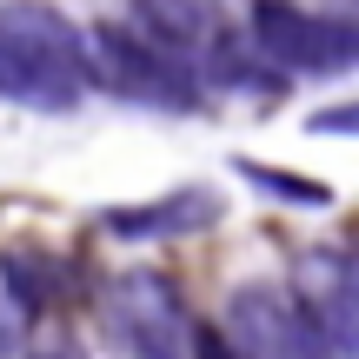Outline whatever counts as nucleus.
<instances>
[{
  "label": "nucleus",
  "mask_w": 359,
  "mask_h": 359,
  "mask_svg": "<svg viewBox=\"0 0 359 359\" xmlns=\"http://www.w3.org/2000/svg\"><path fill=\"white\" fill-rule=\"evenodd\" d=\"M60 280H67L60 259L40 253V246H7V253H0V293H7L20 313L53 306V299H60Z\"/></svg>",
  "instance_id": "6e6552de"
},
{
  "label": "nucleus",
  "mask_w": 359,
  "mask_h": 359,
  "mask_svg": "<svg viewBox=\"0 0 359 359\" xmlns=\"http://www.w3.org/2000/svg\"><path fill=\"white\" fill-rule=\"evenodd\" d=\"M240 180H246V187H259L266 200H280V206H333V187H326V180L286 173V167H259V160H240Z\"/></svg>",
  "instance_id": "1a4fd4ad"
},
{
  "label": "nucleus",
  "mask_w": 359,
  "mask_h": 359,
  "mask_svg": "<svg viewBox=\"0 0 359 359\" xmlns=\"http://www.w3.org/2000/svg\"><path fill=\"white\" fill-rule=\"evenodd\" d=\"M133 27H140L147 40H160L167 53H180L193 74H200L206 53L226 40V27H219L213 0H133Z\"/></svg>",
  "instance_id": "0eeeda50"
},
{
  "label": "nucleus",
  "mask_w": 359,
  "mask_h": 359,
  "mask_svg": "<svg viewBox=\"0 0 359 359\" xmlns=\"http://www.w3.org/2000/svg\"><path fill=\"white\" fill-rule=\"evenodd\" d=\"M253 47L280 74H339L359 67V34L353 20H326L293 0H253Z\"/></svg>",
  "instance_id": "39448f33"
},
{
  "label": "nucleus",
  "mask_w": 359,
  "mask_h": 359,
  "mask_svg": "<svg viewBox=\"0 0 359 359\" xmlns=\"http://www.w3.org/2000/svg\"><path fill=\"white\" fill-rule=\"evenodd\" d=\"M313 133H339V140H359V100H339V107H320L306 120Z\"/></svg>",
  "instance_id": "9d476101"
},
{
  "label": "nucleus",
  "mask_w": 359,
  "mask_h": 359,
  "mask_svg": "<svg viewBox=\"0 0 359 359\" xmlns=\"http://www.w3.org/2000/svg\"><path fill=\"white\" fill-rule=\"evenodd\" d=\"M193 359H240V346L219 326H193Z\"/></svg>",
  "instance_id": "f8f14e48"
},
{
  "label": "nucleus",
  "mask_w": 359,
  "mask_h": 359,
  "mask_svg": "<svg viewBox=\"0 0 359 359\" xmlns=\"http://www.w3.org/2000/svg\"><path fill=\"white\" fill-rule=\"evenodd\" d=\"M107 320H114V339L127 346V359H193V320L187 299L167 273L133 266L114 280L107 293Z\"/></svg>",
  "instance_id": "20e7f679"
},
{
  "label": "nucleus",
  "mask_w": 359,
  "mask_h": 359,
  "mask_svg": "<svg viewBox=\"0 0 359 359\" xmlns=\"http://www.w3.org/2000/svg\"><path fill=\"white\" fill-rule=\"evenodd\" d=\"M353 34H359V20H353Z\"/></svg>",
  "instance_id": "ddd939ff"
},
{
  "label": "nucleus",
  "mask_w": 359,
  "mask_h": 359,
  "mask_svg": "<svg viewBox=\"0 0 359 359\" xmlns=\"http://www.w3.org/2000/svg\"><path fill=\"white\" fill-rule=\"evenodd\" d=\"M226 206L213 200V187H180V193H160V200H140V206H114L100 213V226L114 240H180V233H206L219 226Z\"/></svg>",
  "instance_id": "423d86ee"
},
{
  "label": "nucleus",
  "mask_w": 359,
  "mask_h": 359,
  "mask_svg": "<svg viewBox=\"0 0 359 359\" xmlns=\"http://www.w3.org/2000/svg\"><path fill=\"white\" fill-rule=\"evenodd\" d=\"M20 359H87V346H80L74 333H40L34 346H27Z\"/></svg>",
  "instance_id": "9b49d317"
},
{
  "label": "nucleus",
  "mask_w": 359,
  "mask_h": 359,
  "mask_svg": "<svg viewBox=\"0 0 359 359\" xmlns=\"http://www.w3.org/2000/svg\"><path fill=\"white\" fill-rule=\"evenodd\" d=\"M93 74L120 93V100H140V107H160V114H193L200 107V74H193L180 53H167L160 40H147L140 27H93Z\"/></svg>",
  "instance_id": "f03ea898"
},
{
  "label": "nucleus",
  "mask_w": 359,
  "mask_h": 359,
  "mask_svg": "<svg viewBox=\"0 0 359 359\" xmlns=\"http://www.w3.org/2000/svg\"><path fill=\"white\" fill-rule=\"evenodd\" d=\"M100 87L93 74V40L47 0H7L0 7V100L67 114Z\"/></svg>",
  "instance_id": "f257e3e1"
},
{
  "label": "nucleus",
  "mask_w": 359,
  "mask_h": 359,
  "mask_svg": "<svg viewBox=\"0 0 359 359\" xmlns=\"http://www.w3.org/2000/svg\"><path fill=\"white\" fill-rule=\"evenodd\" d=\"M219 333L240 346V359H333L313 306L286 293L280 280H246L226 293V326Z\"/></svg>",
  "instance_id": "7ed1b4c3"
}]
</instances>
